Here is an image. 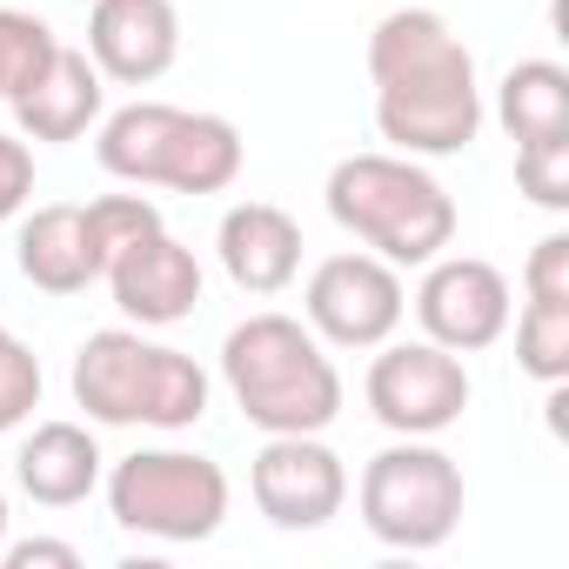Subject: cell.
Segmentation results:
<instances>
[{"mask_svg": "<svg viewBox=\"0 0 569 569\" xmlns=\"http://www.w3.org/2000/svg\"><path fill=\"white\" fill-rule=\"evenodd\" d=\"M369 81H376V128L396 154L442 161L462 154L482 128L476 54L436 8H396L376 21Z\"/></svg>", "mask_w": 569, "mask_h": 569, "instance_id": "6da1fadb", "label": "cell"}, {"mask_svg": "<svg viewBox=\"0 0 569 569\" xmlns=\"http://www.w3.org/2000/svg\"><path fill=\"white\" fill-rule=\"evenodd\" d=\"M221 382L261 436H322L342 416V376L296 316H248L221 342Z\"/></svg>", "mask_w": 569, "mask_h": 569, "instance_id": "7a4b0ae2", "label": "cell"}, {"mask_svg": "<svg viewBox=\"0 0 569 569\" xmlns=\"http://www.w3.org/2000/svg\"><path fill=\"white\" fill-rule=\"evenodd\" d=\"M329 214L389 268H429L456 241V201L416 154H349L329 168Z\"/></svg>", "mask_w": 569, "mask_h": 569, "instance_id": "3957f363", "label": "cell"}, {"mask_svg": "<svg viewBox=\"0 0 569 569\" xmlns=\"http://www.w3.org/2000/svg\"><path fill=\"white\" fill-rule=\"evenodd\" d=\"M74 402L101 429H194L208 416V369L134 329H101L74 356Z\"/></svg>", "mask_w": 569, "mask_h": 569, "instance_id": "277c9868", "label": "cell"}, {"mask_svg": "<svg viewBox=\"0 0 569 569\" xmlns=\"http://www.w3.org/2000/svg\"><path fill=\"white\" fill-rule=\"evenodd\" d=\"M94 161L134 188L221 194L241 181L248 148H241L234 121H221V114H194V108H168V101H128V108L101 114Z\"/></svg>", "mask_w": 569, "mask_h": 569, "instance_id": "5b68a950", "label": "cell"}, {"mask_svg": "<svg viewBox=\"0 0 569 569\" xmlns=\"http://www.w3.org/2000/svg\"><path fill=\"white\" fill-rule=\"evenodd\" d=\"M462 469L449 449H436L429 436H402L382 456H369L362 482H356V509L362 529L389 549H442L462 522Z\"/></svg>", "mask_w": 569, "mask_h": 569, "instance_id": "8992f818", "label": "cell"}, {"mask_svg": "<svg viewBox=\"0 0 569 569\" xmlns=\"http://www.w3.org/2000/svg\"><path fill=\"white\" fill-rule=\"evenodd\" d=\"M108 516L128 536L208 542L228 522V476L194 449H134L108 469Z\"/></svg>", "mask_w": 569, "mask_h": 569, "instance_id": "52a82bcc", "label": "cell"}, {"mask_svg": "<svg viewBox=\"0 0 569 569\" xmlns=\"http://www.w3.org/2000/svg\"><path fill=\"white\" fill-rule=\"evenodd\" d=\"M369 416L396 436H442L469 409V369L442 342H382L369 362Z\"/></svg>", "mask_w": 569, "mask_h": 569, "instance_id": "ba28073f", "label": "cell"}, {"mask_svg": "<svg viewBox=\"0 0 569 569\" xmlns=\"http://www.w3.org/2000/svg\"><path fill=\"white\" fill-rule=\"evenodd\" d=\"M302 316L329 349H382L402 329L409 296H402V274L382 254H329L309 274Z\"/></svg>", "mask_w": 569, "mask_h": 569, "instance_id": "9c48e42d", "label": "cell"}, {"mask_svg": "<svg viewBox=\"0 0 569 569\" xmlns=\"http://www.w3.org/2000/svg\"><path fill=\"white\" fill-rule=\"evenodd\" d=\"M516 296H509V274L482 254H436L422 289H416V322L429 342H442L449 356H476L496 349L509 336Z\"/></svg>", "mask_w": 569, "mask_h": 569, "instance_id": "30bf717a", "label": "cell"}, {"mask_svg": "<svg viewBox=\"0 0 569 569\" xmlns=\"http://www.w3.org/2000/svg\"><path fill=\"white\" fill-rule=\"evenodd\" d=\"M248 489L274 529H322L349 502V469L322 436H268L248 469Z\"/></svg>", "mask_w": 569, "mask_h": 569, "instance_id": "8fae6325", "label": "cell"}, {"mask_svg": "<svg viewBox=\"0 0 569 569\" xmlns=\"http://www.w3.org/2000/svg\"><path fill=\"white\" fill-rule=\"evenodd\" d=\"M108 289H114V309L141 329H168V322H188L194 302H201V261L194 248H181L168 228H148L134 234L128 248L108 254Z\"/></svg>", "mask_w": 569, "mask_h": 569, "instance_id": "7c38bea8", "label": "cell"}, {"mask_svg": "<svg viewBox=\"0 0 569 569\" xmlns=\"http://www.w3.org/2000/svg\"><path fill=\"white\" fill-rule=\"evenodd\" d=\"M181 54V14L174 0H94L88 14V61L101 68V81L121 88H148L174 68Z\"/></svg>", "mask_w": 569, "mask_h": 569, "instance_id": "4fadbf2b", "label": "cell"}, {"mask_svg": "<svg viewBox=\"0 0 569 569\" xmlns=\"http://www.w3.org/2000/svg\"><path fill=\"white\" fill-rule=\"evenodd\" d=\"M214 254L234 289L248 296H281L302 274V228L274 201H234L214 228Z\"/></svg>", "mask_w": 569, "mask_h": 569, "instance_id": "5bb4252c", "label": "cell"}, {"mask_svg": "<svg viewBox=\"0 0 569 569\" xmlns=\"http://www.w3.org/2000/svg\"><path fill=\"white\" fill-rule=\"evenodd\" d=\"M14 261H21V274L34 281L41 296H81L88 281H101V268H108L81 201H48V208H34V214L21 221Z\"/></svg>", "mask_w": 569, "mask_h": 569, "instance_id": "9a60e30c", "label": "cell"}, {"mask_svg": "<svg viewBox=\"0 0 569 569\" xmlns=\"http://www.w3.org/2000/svg\"><path fill=\"white\" fill-rule=\"evenodd\" d=\"M101 68L88 61V48H61L34 88H21L8 108H14V128L21 141H81L94 121H101Z\"/></svg>", "mask_w": 569, "mask_h": 569, "instance_id": "2e32d148", "label": "cell"}, {"mask_svg": "<svg viewBox=\"0 0 569 569\" xmlns=\"http://www.w3.org/2000/svg\"><path fill=\"white\" fill-rule=\"evenodd\" d=\"M14 476L41 509H74L101 489V442L81 422H41L14 456Z\"/></svg>", "mask_w": 569, "mask_h": 569, "instance_id": "e0dca14e", "label": "cell"}, {"mask_svg": "<svg viewBox=\"0 0 569 569\" xmlns=\"http://www.w3.org/2000/svg\"><path fill=\"white\" fill-rule=\"evenodd\" d=\"M496 121L509 128L516 148L569 134V74L556 61H516L496 88Z\"/></svg>", "mask_w": 569, "mask_h": 569, "instance_id": "ac0fdd59", "label": "cell"}, {"mask_svg": "<svg viewBox=\"0 0 569 569\" xmlns=\"http://www.w3.org/2000/svg\"><path fill=\"white\" fill-rule=\"evenodd\" d=\"M516 362L522 376L562 389L569 382V302H522L516 316Z\"/></svg>", "mask_w": 569, "mask_h": 569, "instance_id": "d6986e66", "label": "cell"}, {"mask_svg": "<svg viewBox=\"0 0 569 569\" xmlns=\"http://www.w3.org/2000/svg\"><path fill=\"white\" fill-rule=\"evenodd\" d=\"M54 54H61V41H54L48 21H34L21 8H0V101H14L21 88H34Z\"/></svg>", "mask_w": 569, "mask_h": 569, "instance_id": "ffe728a7", "label": "cell"}, {"mask_svg": "<svg viewBox=\"0 0 569 569\" xmlns=\"http://www.w3.org/2000/svg\"><path fill=\"white\" fill-rule=\"evenodd\" d=\"M34 409H41V362L8 322H0V436L21 429Z\"/></svg>", "mask_w": 569, "mask_h": 569, "instance_id": "44dd1931", "label": "cell"}, {"mask_svg": "<svg viewBox=\"0 0 569 569\" xmlns=\"http://www.w3.org/2000/svg\"><path fill=\"white\" fill-rule=\"evenodd\" d=\"M516 188H522L536 208L562 214V208H569V134H556V141H522V148H516Z\"/></svg>", "mask_w": 569, "mask_h": 569, "instance_id": "7402d4cb", "label": "cell"}, {"mask_svg": "<svg viewBox=\"0 0 569 569\" xmlns=\"http://www.w3.org/2000/svg\"><path fill=\"white\" fill-rule=\"evenodd\" d=\"M522 296H529V302H569V234H542V241L529 248Z\"/></svg>", "mask_w": 569, "mask_h": 569, "instance_id": "603a6c76", "label": "cell"}, {"mask_svg": "<svg viewBox=\"0 0 569 569\" xmlns=\"http://www.w3.org/2000/svg\"><path fill=\"white\" fill-rule=\"evenodd\" d=\"M34 201V148L21 134H0V221H14Z\"/></svg>", "mask_w": 569, "mask_h": 569, "instance_id": "cb8c5ba5", "label": "cell"}, {"mask_svg": "<svg viewBox=\"0 0 569 569\" xmlns=\"http://www.w3.org/2000/svg\"><path fill=\"white\" fill-rule=\"evenodd\" d=\"M0 562H8V569H81V549L34 536V542H8V549H0Z\"/></svg>", "mask_w": 569, "mask_h": 569, "instance_id": "d4e9b609", "label": "cell"}, {"mask_svg": "<svg viewBox=\"0 0 569 569\" xmlns=\"http://www.w3.org/2000/svg\"><path fill=\"white\" fill-rule=\"evenodd\" d=\"M0 549H8V489H0Z\"/></svg>", "mask_w": 569, "mask_h": 569, "instance_id": "484cf974", "label": "cell"}]
</instances>
